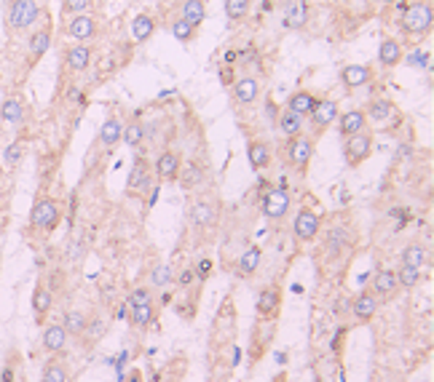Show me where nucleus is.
Segmentation results:
<instances>
[{
  "label": "nucleus",
  "mask_w": 434,
  "mask_h": 382,
  "mask_svg": "<svg viewBox=\"0 0 434 382\" xmlns=\"http://www.w3.org/2000/svg\"><path fill=\"white\" fill-rule=\"evenodd\" d=\"M41 16V3L38 0H8L6 3V32L8 35H25L30 30H35Z\"/></svg>",
  "instance_id": "1"
},
{
  "label": "nucleus",
  "mask_w": 434,
  "mask_h": 382,
  "mask_svg": "<svg viewBox=\"0 0 434 382\" xmlns=\"http://www.w3.org/2000/svg\"><path fill=\"white\" fill-rule=\"evenodd\" d=\"M434 22L432 0H413L399 16V27L407 35H429Z\"/></svg>",
  "instance_id": "2"
},
{
  "label": "nucleus",
  "mask_w": 434,
  "mask_h": 382,
  "mask_svg": "<svg viewBox=\"0 0 434 382\" xmlns=\"http://www.w3.org/2000/svg\"><path fill=\"white\" fill-rule=\"evenodd\" d=\"M59 222H62V206L56 203L54 198L49 196L35 198L32 211H30V227L43 230V233H51V230H56Z\"/></svg>",
  "instance_id": "3"
},
{
  "label": "nucleus",
  "mask_w": 434,
  "mask_h": 382,
  "mask_svg": "<svg viewBox=\"0 0 434 382\" xmlns=\"http://www.w3.org/2000/svg\"><path fill=\"white\" fill-rule=\"evenodd\" d=\"M370 155H373V134L370 132H359L343 139V160H346V166L359 169Z\"/></svg>",
  "instance_id": "4"
},
{
  "label": "nucleus",
  "mask_w": 434,
  "mask_h": 382,
  "mask_svg": "<svg viewBox=\"0 0 434 382\" xmlns=\"http://www.w3.org/2000/svg\"><path fill=\"white\" fill-rule=\"evenodd\" d=\"M220 219V200L215 196H202L190 206V222L199 230H212Z\"/></svg>",
  "instance_id": "5"
},
{
  "label": "nucleus",
  "mask_w": 434,
  "mask_h": 382,
  "mask_svg": "<svg viewBox=\"0 0 434 382\" xmlns=\"http://www.w3.org/2000/svg\"><path fill=\"white\" fill-rule=\"evenodd\" d=\"M285 158L295 172H306L314 158V139L311 136H306V134H298V136L287 139Z\"/></svg>",
  "instance_id": "6"
},
{
  "label": "nucleus",
  "mask_w": 434,
  "mask_h": 382,
  "mask_svg": "<svg viewBox=\"0 0 434 382\" xmlns=\"http://www.w3.org/2000/svg\"><path fill=\"white\" fill-rule=\"evenodd\" d=\"M290 206H292V198H290V193L282 190V187H273V190H268L266 198H263V214H266L271 222H282L287 217V211H290Z\"/></svg>",
  "instance_id": "7"
},
{
  "label": "nucleus",
  "mask_w": 434,
  "mask_h": 382,
  "mask_svg": "<svg viewBox=\"0 0 434 382\" xmlns=\"http://www.w3.org/2000/svg\"><path fill=\"white\" fill-rule=\"evenodd\" d=\"M97 30H99V22H97L94 13H75V16H70L68 25H65V32L73 40H78V43L92 40L97 35Z\"/></svg>",
  "instance_id": "8"
},
{
  "label": "nucleus",
  "mask_w": 434,
  "mask_h": 382,
  "mask_svg": "<svg viewBox=\"0 0 434 382\" xmlns=\"http://www.w3.org/2000/svg\"><path fill=\"white\" fill-rule=\"evenodd\" d=\"M51 49V25L46 22L38 30H32L27 38V67H35L43 59V53Z\"/></svg>",
  "instance_id": "9"
},
{
  "label": "nucleus",
  "mask_w": 434,
  "mask_h": 382,
  "mask_svg": "<svg viewBox=\"0 0 434 382\" xmlns=\"http://www.w3.org/2000/svg\"><path fill=\"white\" fill-rule=\"evenodd\" d=\"M150 182H153V166L148 163L145 155H137L135 163H132V174H129V185L126 190L132 196H142L145 190H150Z\"/></svg>",
  "instance_id": "10"
},
{
  "label": "nucleus",
  "mask_w": 434,
  "mask_h": 382,
  "mask_svg": "<svg viewBox=\"0 0 434 382\" xmlns=\"http://www.w3.org/2000/svg\"><path fill=\"white\" fill-rule=\"evenodd\" d=\"M292 230H295V238H298V241L309 243V241H314V238L319 236V230H322V217L311 209H300L298 217H295Z\"/></svg>",
  "instance_id": "11"
},
{
  "label": "nucleus",
  "mask_w": 434,
  "mask_h": 382,
  "mask_svg": "<svg viewBox=\"0 0 434 382\" xmlns=\"http://www.w3.org/2000/svg\"><path fill=\"white\" fill-rule=\"evenodd\" d=\"M68 343H70V334L65 331L62 324H46V326H43L41 345H43L46 353H51V356H62V353L68 350Z\"/></svg>",
  "instance_id": "12"
},
{
  "label": "nucleus",
  "mask_w": 434,
  "mask_h": 382,
  "mask_svg": "<svg viewBox=\"0 0 434 382\" xmlns=\"http://www.w3.org/2000/svg\"><path fill=\"white\" fill-rule=\"evenodd\" d=\"M65 72L70 75H78L83 70H89L92 65V46L89 43H73L68 51H65Z\"/></svg>",
  "instance_id": "13"
},
{
  "label": "nucleus",
  "mask_w": 434,
  "mask_h": 382,
  "mask_svg": "<svg viewBox=\"0 0 434 382\" xmlns=\"http://www.w3.org/2000/svg\"><path fill=\"white\" fill-rule=\"evenodd\" d=\"M309 118H311L314 132H316V136H319L325 129H330V126L338 120V102H333V99H319Z\"/></svg>",
  "instance_id": "14"
},
{
  "label": "nucleus",
  "mask_w": 434,
  "mask_h": 382,
  "mask_svg": "<svg viewBox=\"0 0 434 382\" xmlns=\"http://www.w3.org/2000/svg\"><path fill=\"white\" fill-rule=\"evenodd\" d=\"M180 166H182V160H180V155H177L175 150H161L159 158L153 160V174L159 179H163V182H177Z\"/></svg>",
  "instance_id": "15"
},
{
  "label": "nucleus",
  "mask_w": 434,
  "mask_h": 382,
  "mask_svg": "<svg viewBox=\"0 0 434 382\" xmlns=\"http://www.w3.org/2000/svg\"><path fill=\"white\" fill-rule=\"evenodd\" d=\"M258 316L260 318H276L279 313V307H282V289L271 284V286H266V289H260L258 294Z\"/></svg>",
  "instance_id": "16"
},
{
  "label": "nucleus",
  "mask_w": 434,
  "mask_h": 382,
  "mask_svg": "<svg viewBox=\"0 0 434 382\" xmlns=\"http://www.w3.org/2000/svg\"><path fill=\"white\" fill-rule=\"evenodd\" d=\"M367 123H370V120H367L362 107L346 110L338 118V132H340V136L346 139V136H354V134H359V132H367Z\"/></svg>",
  "instance_id": "17"
},
{
  "label": "nucleus",
  "mask_w": 434,
  "mask_h": 382,
  "mask_svg": "<svg viewBox=\"0 0 434 382\" xmlns=\"http://www.w3.org/2000/svg\"><path fill=\"white\" fill-rule=\"evenodd\" d=\"M352 310H354V316H356L359 324H367V321H373L376 313H378V297H376L370 289L359 291V294L354 297Z\"/></svg>",
  "instance_id": "18"
},
{
  "label": "nucleus",
  "mask_w": 434,
  "mask_h": 382,
  "mask_svg": "<svg viewBox=\"0 0 434 382\" xmlns=\"http://www.w3.org/2000/svg\"><path fill=\"white\" fill-rule=\"evenodd\" d=\"M27 115V105L22 96H6L3 105H0V120L8 123V126H22Z\"/></svg>",
  "instance_id": "19"
},
{
  "label": "nucleus",
  "mask_w": 434,
  "mask_h": 382,
  "mask_svg": "<svg viewBox=\"0 0 434 382\" xmlns=\"http://www.w3.org/2000/svg\"><path fill=\"white\" fill-rule=\"evenodd\" d=\"M367 289L373 291L378 300H389V297H394L399 291V284H397V276H394L392 270H378L376 276L370 278Z\"/></svg>",
  "instance_id": "20"
},
{
  "label": "nucleus",
  "mask_w": 434,
  "mask_h": 382,
  "mask_svg": "<svg viewBox=\"0 0 434 382\" xmlns=\"http://www.w3.org/2000/svg\"><path fill=\"white\" fill-rule=\"evenodd\" d=\"M233 96L242 105H255L260 99V80L255 75H242L233 83Z\"/></svg>",
  "instance_id": "21"
},
{
  "label": "nucleus",
  "mask_w": 434,
  "mask_h": 382,
  "mask_svg": "<svg viewBox=\"0 0 434 382\" xmlns=\"http://www.w3.org/2000/svg\"><path fill=\"white\" fill-rule=\"evenodd\" d=\"M340 80L346 89H362L373 80V67L370 65H346L340 70Z\"/></svg>",
  "instance_id": "22"
},
{
  "label": "nucleus",
  "mask_w": 434,
  "mask_h": 382,
  "mask_svg": "<svg viewBox=\"0 0 434 382\" xmlns=\"http://www.w3.org/2000/svg\"><path fill=\"white\" fill-rule=\"evenodd\" d=\"M51 307H54V291L41 281V284L35 286V291H32V313H35V321L43 324L46 316L51 313Z\"/></svg>",
  "instance_id": "23"
},
{
  "label": "nucleus",
  "mask_w": 434,
  "mask_h": 382,
  "mask_svg": "<svg viewBox=\"0 0 434 382\" xmlns=\"http://www.w3.org/2000/svg\"><path fill=\"white\" fill-rule=\"evenodd\" d=\"M273 158V150L271 145L266 142V139H252L249 145H247V160H249V166L252 169H266Z\"/></svg>",
  "instance_id": "24"
},
{
  "label": "nucleus",
  "mask_w": 434,
  "mask_h": 382,
  "mask_svg": "<svg viewBox=\"0 0 434 382\" xmlns=\"http://www.w3.org/2000/svg\"><path fill=\"white\" fill-rule=\"evenodd\" d=\"M206 179V172L199 160H188L185 166H180V174H177V182L182 185V190H196Z\"/></svg>",
  "instance_id": "25"
},
{
  "label": "nucleus",
  "mask_w": 434,
  "mask_h": 382,
  "mask_svg": "<svg viewBox=\"0 0 434 382\" xmlns=\"http://www.w3.org/2000/svg\"><path fill=\"white\" fill-rule=\"evenodd\" d=\"M402 56H405V51H402V43L394 38H383L378 43V62L383 67H397L399 62H402Z\"/></svg>",
  "instance_id": "26"
},
{
  "label": "nucleus",
  "mask_w": 434,
  "mask_h": 382,
  "mask_svg": "<svg viewBox=\"0 0 434 382\" xmlns=\"http://www.w3.org/2000/svg\"><path fill=\"white\" fill-rule=\"evenodd\" d=\"M316 96H314L311 91H306V89H300V91H295L292 96H290V102H287V110H292L295 115H300V118H309L314 113V107H316Z\"/></svg>",
  "instance_id": "27"
},
{
  "label": "nucleus",
  "mask_w": 434,
  "mask_h": 382,
  "mask_svg": "<svg viewBox=\"0 0 434 382\" xmlns=\"http://www.w3.org/2000/svg\"><path fill=\"white\" fill-rule=\"evenodd\" d=\"M123 136V123L116 115H110L108 120H102V126H99V134H97V139L102 142L105 147H113L118 145Z\"/></svg>",
  "instance_id": "28"
},
{
  "label": "nucleus",
  "mask_w": 434,
  "mask_h": 382,
  "mask_svg": "<svg viewBox=\"0 0 434 382\" xmlns=\"http://www.w3.org/2000/svg\"><path fill=\"white\" fill-rule=\"evenodd\" d=\"M172 284H175V270H172V265L159 262L150 267V273H148L150 289H169Z\"/></svg>",
  "instance_id": "29"
},
{
  "label": "nucleus",
  "mask_w": 434,
  "mask_h": 382,
  "mask_svg": "<svg viewBox=\"0 0 434 382\" xmlns=\"http://www.w3.org/2000/svg\"><path fill=\"white\" fill-rule=\"evenodd\" d=\"M59 324L65 326V331H68L70 337H83L89 331V316L83 310H68Z\"/></svg>",
  "instance_id": "30"
},
{
  "label": "nucleus",
  "mask_w": 434,
  "mask_h": 382,
  "mask_svg": "<svg viewBox=\"0 0 434 382\" xmlns=\"http://www.w3.org/2000/svg\"><path fill=\"white\" fill-rule=\"evenodd\" d=\"M70 380H73V374H70L68 361H62V358H51V361L43 367L41 382H70Z\"/></svg>",
  "instance_id": "31"
},
{
  "label": "nucleus",
  "mask_w": 434,
  "mask_h": 382,
  "mask_svg": "<svg viewBox=\"0 0 434 382\" xmlns=\"http://www.w3.org/2000/svg\"><path fill=\"white\" fill-rule=\"evenodd\" d=\"M276 126H279V132L285 134L287 139H292V136L303 134V118L295 115L292 110H287V107L276 115Z\"/></svg>",
  "instance_id": "32"
},
{
  "label": "nucleus",
  "mask_w": 434,
  "mask_h": 382,
  "mask_svg": "<svg viewBox=\"0 0 434 382\" xmlns=\"http://www.w3.org/2000/svg\"><path fill=\"white\" fill-rule=\"evenodd\" d=\"M180 16L190 22L193 27H202L204 19H206V6H204V0H182L180 3Z\"/></svg>",
  "instance_id": "33"
},
{
  "label": "nucleus",
  "mask_w": 434,
  "mask_h": 382,
  "mask_svg": "<svg viewBox=\"0 0 434 382\" xmlns=\"http://www.w3.org/2000/svg\"><path fill=\"white\" fill-rule=\"evenodd\" d=\"M362 110H365L367 120H376V123H386V120L392 118L394 105L389 102V99H370V102H367V107H362Z\"/></svg>",
  "instance_id": "34"
},
{
  "label": "nucleus",
  "mask_w": 434,
  "mask_h": 382,
  "mask_svg": "<svg viewBox=\"0 0 434 382\" xmlns=\"http://www.w3.org/2000/svg\"><path fill=\"white\" fill-rule=\"evenodd\" d=\"M426 262H429V249H423L421 243H410L399 254V265H407V267H423Z\"/></svg>",
  "instance_id": "35"
},
{
  "label": "nucleus",
  "mask_w": 434,
  "mask_h": 382,
  "mask_svg": "<svg viewBox=\"0 0 434 382\" xmlns=\"http://www.w3.org/2000/svg\"><path fill=\"white\" fill-rule=\"evenodd\" d=\"M153 32H156V22H153V16H148V13L135 16V22H132V35H135L137 43L150 40L153 38Z\"/></svg>",
  "instance_id": "36"
},
{
  "label": "nucleus",
  "mask_w": 434,
  "mask_h": 382,
  "mask_svg": "<svg viewBox=\"0 0 434 382\" xmlns=\"http://www.w3.org/2000/svg\"><path fill=\"white\" fill-rule=\"evenodd\" d=\"M132 307V324L140 329H148L150 324L156 321V303H145V305H129Z\"/></svg>",
  "instance_id": "37"
},
{
  "label": "nucleus",
  "mask_w": 434,
  "mask_h": 382,
  "mask_svg": "<svg viewBox=\"0 0 434 382\" xmlns=\"http://www.w3.org/2000/svg\"><path fill=\"white\" fill-rule=\"evenodd\" d=\"M260 262H263V251H260L258 246H252V249H247L244 254L239 257V273H242V276H255Z\"/></svg>",
  "instance_id": "38"
},
{
  "label": "nucleus",
  "mask_w": 434,
  "mask_h": 382,
  "mask_svg": "<svg viewBox=\"0 0 434 382\" xmlns=\"http://www.w3.org/2000/svg\"><path fill=\"white\" fill-rule=\"evenodd\" d=\"M169 30H172V35H175L180 43H193V40H196V32H199V27H193L190 22H185L182 16H175V19L169 22Z\"/></svg>",
  "instance_id": "39"
},
{
  "label": "nucleus",
  "mask_w": 434,
  "mask_h": 382,
  "mask_svg": "<svg viewBox=\"0 0 434 382\" xmlns=\"http://www.w3.org/2000/svg\"><path fill=\"white\" fill-rule=\"evenodd\" d=\"M394 276H397L399 289H413V286H418L421 284V267H407V265H399Z\"/></svg>",
  "instance_id": "40"
},
{
  "label": "nucleus",
  "mask_w": 434,
  "mask_h": 382,
  "mask_svg": "<svg viewBox=\"0 0 434 382\" xmlns=\"http://www.w3.org/2000/svg\"><path fill=\"white\" fill-rule=\"evenodd\" d=\"M123 142L129 147H140L142 142H145V126L140 123V120H132L129 126H123Z\"/></svg>",
  "instance_id": "41"
},
{
  "label": "nucleus",
  "mask_w": 434,
  "mask_h": 382,
  "mask_svg": "<svg viewBox=\"0 0 434 382\" xmlns=\"http://www.w3.org/2000/svg\"><path fill=\"white\" fill-rule=\"evenodd\" d=\"M249 6H252V0H225V16L231 22H242L249 13Z\"/></svg>",
  "instance_id": "42"
},
{
  "label": "nucleus",
  "mask_w": 434,
  "mask_h": 382,
  "mask_svg": "<svg viewBox=\"0 0 434 382\" xmlns=\"http://www.w3.org/2000/svg\"><path fill=\"white\" fill-rule=\"evenodd\" d=\"M22 158H25V142H11V145L6 147V153H3V160H6L8 169L19 166V160Z\"/></svg>",
  "instance_id": "43"
},
{
  "label": "nucleus",
  "mask_w": 434,
  "mask_h": 382,
  "mask_svg": "<svg viewBox=\"0 0 434 382\" xmlns=\"http://www.w3.org/2000/svg\"><path fill=\"white\" fill-rule=\"evenodd\" d=\"M92 8V0H62V11L68 16H75V13H89Z\"/></svg>",
  "instance_id": "44"
},
{
  "label": "nucleus",
  "mask_w": 434,
  "mask_h": 382,
  "mask_svg": "<svg viewBox=\"0 0 434 382\" xmlns=\"http://www.w3.org/2000/svg\"><path fill=\"white\" fill-rule=\"evenodd\" d=\"M145 303H156L153 289H150V286H137V289L129 294V305H145Z\"/></svg>",
  "instance_id": "45"
},
{
  "label": "nucleus",
  "mask_w": 434,
  "mask_h": 382,
  "mask_svg": "<svg viewBox=\"0 0 434 382\" xmlns=\"http://www.w3.org/2000/svg\"><path fill=\"white\" fill-rule=\"evenodd\" d=\"M83 254H86V238L81 241V236H75L73 241H70V249H68L70 262H81Z\"/></svg>",
  "instance_id": "46"
},
{
  "label": "nucleus",
  "mask_w": 434,
  "mask_h": 382,
  "mask_svg": "<svg viewBox=\"0 0 434 382\" xmlns=\"http://www.w3.org/2000/svg\"><path fill=\"white\" fill-rule=\"evenodd\" d=\"M212 270H215V265H212L209 257H199V262H196V267H193V273H196V278H199L202 284L212 276Z\"/></svg>",
  "instance_id": "47"
},
{
  "label": "nucleus",
  "mask_w": 434,
  "mask_h": 382,
  "mask_svg": "<svg viewBox=\"0 0 434 382\" xmlns=\"http://www.w3.org/2000/svg\"><path fill=\"white\" fill-rule=\"evenodd\" d=\"M175 284H177V286H182V289H188V286H193V284H202V281L196 278L193 267H182V270H180V273L175 276Z\"/></svg>",
  "instance_id": "48"
},
{
  "label": "nucleus",
  "mask_w": 434,
  "mask_h": 382,
  "mask_svg": "<svg viewBox=\"0 0 434 382\" xmlns=\"http://www.w3.org/2000/svg\"><path fill=\"white\" fill-rule=\"evenodd\" d=\"M0 382H16V364L14 361H8L3 371H0Z\"/></svg>",
  "instance_id": "49"
},
{
  "label": "nucleus",
  "mask_w": 434,
  "mask_h": 382,
  "mask_svg": "<svg viewBox=\"0 0 434 382\" xmlns=\"http://www.w3.org/2000/svg\"><path fill=\"white\" fill-rule=\"evenodd\" d=\"M142 380V374H140V371H132V377H129V382H140Z\"/></svg>",
  "instance_id": "50"
},
{
  "label": "nucleus",
  "mask_w": 434,
  "mask_h": 382,
  "mask_svg": "<svg viewBox=\"0 0 434 382\" xmlns=\"http://www.w3.org/2000/svg\"><path fill=\"white\" fill-rule=\"evenodd\" d=\"M285 380H287L285 374H279V377H276V380H273V382H285Z\"/></svg>",
  "instance_id": "51"
}]
</instances>
